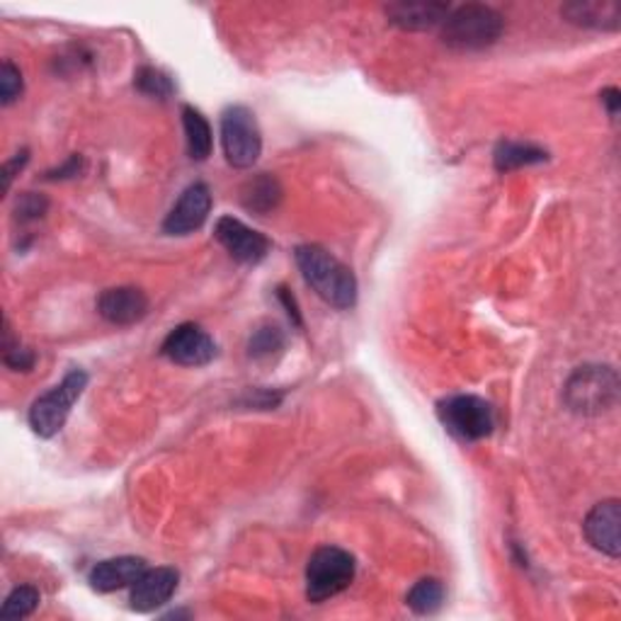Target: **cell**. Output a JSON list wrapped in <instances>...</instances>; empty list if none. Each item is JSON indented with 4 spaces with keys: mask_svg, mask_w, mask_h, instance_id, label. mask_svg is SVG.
<instances>
[{
    "mask_svg": "<svg viewBox=\"0 0 621 621\" xmlns=\"http://www.w3.org/2000/svg\"><path fill=\"white\" fill-rule=\"evenodd\" d=\"M214 238L226 248L228 256L244 265H258L270 252V240L262 234L252 231L250 226L234 217H221L214 226Z\"/></svg>",
    "mask_w": 621,
    "mask_h": 621,
    "instance_id": "9",
    "label": "cell"
},
{
    "mask_svg": "<svg viewBox=\"0 0 621 621\" xmlns=\"http://www.w3.org/2000/svg\"><path fill=\"white\" fill-rule=\"evenodd\" d=\"M505 30V20L498 10L480 3H466L449 10L442 22V42L454 52H484L493 46Z\"/></svg>",
    "mask_w": 621,
    "mask_h": 621,
    "instance_id": "2",
    "label": "cell"
},
{
    "mask_svg": "<svg viewBox=\"0 0 621 621\" xmlns=\"http://www.w3.org/2000/svg\"><path fill=\"white\" fill-rule=\"evenodd\" d=\"M134 85L138 93H144L148 97H158V100H168L175 93V83L170 75L154 66L138 69L134 75Z\"/></svg>",
    "mask_w": 621,
    "mask_h": 621,
    "instance_id": "21",
    "label": "cell"
},
{
    "mask_svg": "<svg viewBox=\"0 0 621 621\" xmlns=\"http://www.w3.org/2000/svg\"><path fill=\"white\" fill-rule=\"evenodd\" d=\"M447 3H437V0H415V3H391L386 6V18L399 30L405 32H425L442 28V22L449 15Z\"/></svg>",
    "mask_w": 621,
    "mask_h": 621,
    "instance_id": "14",
    "label": "cell"
},
{
    "mask_svg": "<svg viewBox=\"0 0 621 621\" xmlns=\"http://www.w3.org/2000/svg\"><path fill=\"white\" fill-rule=\"evenodd\" d=\"M405 602H408V607L415 614H423V617L435 614L439 607L445 604V586H442L437 578L417 580L411 588L408 598H405Z\"/></svg>",
    "mask_w": 621,
    "mask_h": 621,
    "instance_id": "20",
    "label": "cell"
},
{
    "mask_svg": "<svg viewBox=\"0 0 621 621\" xmlns=\"http://www.w3.org/2000/svg\"><path fill=\"white\" fill-rule=\"evenodd\" d=\"M561 15L578 28L617 32L621 28V6L617 0H576L561 8Z\"/></svg>",
    "mask_w": 621,
    "mask_h": 621,
    "instance_id": "16",
    "label": "cell"
},
{
    "mask_svg": "<svg viewBox=\"0 0 621 621\" xmlns=\"http://www.w3.org/2000/svg\"><path fill=\"white\" fill-rule=\"evenodd\" d=\"M566 405L578 415H602L619 401V376L607 364L578 366L563 391Z\"/></svg>",
    "mask_w": 621,
    "mask_h": 621,
    "instance_id": "3",
    "label": "cell"
},
{
    "mask_svg": "<svg viewBox=\"0 0 621 621\" xmlns=\"http://www.w3.org/2000/svg\"><path fill=\"white\" fill-rule=\"evenodd\" d=\"M85 170V158L81 154H73L63 166L46 173V180H69V177H79Z\"/></svg>",
    "mask_w": 621,
    "mask_h": 621,
    "instance_id": "27",
    "label": "cell"
},
{
    "mask_svg": "<svg viewBox=\"0 0 621 621\" xmlns=\"http://www.w3.org/2000/svg\"><path fill=\"white\" fill-rule=\"evenodd\" d=\"M177 580H180V576H177L175 568H146V573L132 586L130 607L142 614L158 610V607L166 604L175 594Z\"/></svg>",
    "mask_w": 621,
    "mask_h": 621,
    "instance_id": "12",
    "label": "cell"
},
{
    "mask_svg": "<svg viewBox=\"0 0 621 621\" xmlns=\"http://www.w3.org/2000/svg\"><path fill=\"white\" fill-rule=\"evenodd\" d=\"M437 415L447 433L459 442H466V445L490 437L493 429H496V411H493V405L486 399L472 394H459L439 401Z\"/></svg>",
    "mask_w": 621,
    "mask_h": 621,
    "instance_id": "6",
    "label": "cell"
},
{
    "mask_svg": "<svg viewBox=\"0 0 621 621\" xmlns=\"http://www.w3.org/2000/svg\"><path fill=\"white\" fill-rule=\"evenodd\" d=\"M30 161V151L24 148V151H20V154L15 156V158H10L6 166H3V187L6 189H10V183H12V177H15V173L18 170H22L24 168V163Z\"/></svg>",
    "mask_w": 621,
    "mask_h": 621,
    "instance_id": "28",
    "label": "cell"
},
{
    "mask_svg": "<svg viewBox=\"0 0 621 621\" xmlns=\"http://www.w3.org/2000/svg\"><path fill=\"white\" fill-rule=\"evenodd\" d=\"M49 209V201L46 197L42 195H34V193H24L20 199H18V219L22 224H28V221H37V219H42L44 214Z\"/></svg>",
    "mask_w": 621,
    "mask_h": 621,
    "instance_id": "26",
    "label": "cell"
},
{
    "mask_svg": "<svg viewBox=\"0 0 621 621\" xmlns=\"http://www.w3.org/2000/svg\"><path fill=\"white\" fill-rule=\"evenodd\" d=\"M354 573H358V563H354V556L350 551L340 547L315 549L307 566L309 602L321 604L345 592L352 586Z\"/></svg>",
    "mask_w": 621,
    "mask_h": 621,
    "instance_id": "4",
    "label": "cell"
},
{
    "mask_svg": "<svg viewBox=\"0 0 621 621\" xmlns=\"http://www.w3.org/2000/svg\"><path fill=\"white\" fill-rule=\"evenodd\" d=\"M280 401L282 396H275L270 391H252L246 396V405H252V408H275Z\"/></svg>",
    "mask_w": 621,
    "mask_h": 621,
    "instance_id": "29",
    "label": "cell"
},
{
    "mask_svg": "<svg viewBox=\"0 0 621 621\" xmlns=\"http://www.w3.org/2000/svg\"><path fill=\"white\" fill-rule=\"evenodd\" d=\"M3 362L12 372H30L37 362V354L32 350L22 348L20 342L12 340L8 321H6V340H3Z\"/></svg>",
    "mask_w": 621,
    "mask_h": 621,
    "instance_id": "24",
    "label": "cell"
},
{
    "mask_svg": "<svg viewBox=\"0 0 621 621\" xmlns=\"http://www.w3.org/2000/svg\"><path fill=\"white\" fill-rule=\"evenodd\" d=\"M294 258L307 284L319 294L328 307L350 311L358 303V280L352 270L331 256L323 246L307 244L294 250Z\"/></svg>",
    "mask_w": 621,
    "mask_h": 621,
    "instance_id": "1",
    "label": "cell"
},
{
    "mask_svg": "<svg viewBox=\"0 0 621 621\" xmlns=\"http://www.w3.org/2000/svg\"><path fill=\"white\" fill-rule=\"evenodd\" d=\"M37 607H40V590L32 586H20L12 590L6 602L3 610H0V617L3 619H24L30 617Z\"/></svg>",
    "mask_w": 621,
    "mask_h": 621,
    "instance_id": "22",
    "label": "cell"
},
{
    "mask_svg": "<svg viewBox=\"0 0 621 621\" xmlns=\"http://www.w3.org/2000/svg\"><path fill=\"white\" fill-rule=\"evenodd\" d=\"M600 97H602V103H604L607 112H610V117L617 120L619 107H621V93H619V87H604V91L600 93Z\"/></svg>",
    "mask_w": 621,
    "mask_h": 621,
    "instance_id": "31",
    "label": "cell"
},
{
    "mask_svg": "<svg viewBox=\"0 0 621 621\" xmlns=\"http://www.w3.org/2000/svg\"><path fill=\"white\" fill-rule=\"evenodd\" d=\"M148 297L136 287H112L97 299V313L112 325H134L146 319Z\"/></svg>",
    "mask_w": 621,
    "mask_h": 621,
    "instance_id": "13",
    "label": "cell"
},
{
    "mask_svg": "<svg viewBox=\"0 0 621 621\" xmlns=\"http://www.w3.org/2000/svg\"><path fill=\"white\" fill-rule=\"evenodd\" d=\"M588 541L610 559L621 556V503L617 498L602 500L588 513L582 522Z\"/></svg>",
    "mask_w": 621,
    "mask_h": 621,
    "instance_id": "11",
    "label": "cell"
},
{
    "mask_svg": "<svg viewBox=\"0 0 621 621\" xmlns=\"http://www.w3.org/2000/svg\"><path fill=\"white\" fill-rule=\"evenodd\" d=\"M146 573V561L138 556H117L93 566L87 582L95 592H117L132 588L134 582Z\"/></svg>",
    "mask_w": 621,
    "mask_h": 621,
    "instance_id": "15",
    "label": "cell"
},
{
    "mask_svg": "<svg viewBox=\"0 0 621 621\" xmlns=\"http://www.w3.org/2000/svg\"><path fill=\"white\" fill-rule=\"evenodd\" d=\"M87 386V372L71 370L63 382L56 384L52 391H46L40 399L32 403L30 408V427L34 435L44 439H52L59 435L63 425H66L71 408L83 396Z\"/></svg>",
    "mask_w": 621,
    "mask_h": 621,
    "instance_id": "5",
    "label": "cell"
},
{
    "mask_svg": "<svg viewBox=\"0 0 621 621\" xmlns=\"http://www.w3.org/2000/svg\"><path fill=\"white\" fill-rule=\"evenodd\" d=\"M282 195L284 193L280 180L270 173H260L256 177H250V180L240 187V205H244V209L265 217V214H270L280 207Z\"/></svg>",
    "mask_w": 621,
    "mask_h": 621,
    "instance_id": "17",
    "label": "cell"
},
{
    "mask_svg": "<svg viewBox=\"0 0 621 621\" xmlns=\"http://www.w3.org/2000/svg\"><path fill=\"white\" fill-rule=\"evenodd\" d=\"M284 348V335L277 325H262L260 331L252 333L248 342V354L252 360H268L275 352Z\"/></svg>",
    "mask_w": 621,
    "mask_h": 621,
    "instance_id": "23",
    "label": "cell"
},
{
    "mask_svg": "<svg viewBox=\"0 0 621 621\" xmlns=\"http://www.w3.org/2000/svg\"><path fill=\"white\" fill-rule=\"evenodd\" d=\"M221 148L228 166L252 168L262 154V134L256 114L244 105L226 107L221 114Z\"/></svg>",
    "mask_w": 621,
    "mask_h": 621,
    "instance_id": "7",
    "label": "cell"
},
{
    "mask_svg": "<svg viewBox=\"0 0 621 621\" xmlns=\"http://www.w3.org/2000/svg\"><path fill=\"white\" fill-rule=\"evenodd\" d=\"M211 211V193L205 183L189 185L180 199L175 201V207L168 211L166 221H163V234L168 236H189L201 228L209 219Z\"/></svg>",
    "mask_w": 621,
    "mask_h": 621,
    "instance_id": "10",
    "label": "cell"
},
{
    "mask_svg": "<svg viewBox=\"0 0 621 621\" xmlns=\"http://www.w3.org/2000/svg\"><path fill=\"white\" fill-rule=\"evenodd\" d=\"M163 358L180 366H205L217 358V342L195 323H183L173 328L161 345Z\"/></svg>",
    "mask_w": 621,
    "mask_h": 621,
    "instance_id": "8",
    "label": "cell"
},
{
    "mask_svg": "<svg viewBox=\"0 0 621 621\" xmlns=\"http://www.w3.org/2000/svg\"><path fill=\"white\" fill-rule=\"evenodd\" d=\"M277 297H280V301L284 303V309H287V313H289V319L301 328L303 321H301V313H299L297 301H294V297H291V291H287L284 287H280V289H277Z\"/></svg>",
    "mask_w": 621,
    "mask_h": 621,
    "instance_id": "30",
    "label": "cell"
},
{
    "mask_svg": "<svg viewBox=\"0 0 621 621\" xmlns=\"http://www.w3.org/2000/svg\"><path fill=\"white\" fill-rule=\"evenodd\" d=\"M549 158V154L544 148L535 144H519V142H500L496 154H493V163H496L498 173H510L527 166H537Z\"/></svg>",
    "mask_w": 621,
    "mask_h": 621,
    "instance_id": "19",
    "label": "cell"
},
{
    "mask_svg": "<svg viewBox=\"0 0 621 621\" xmlns=\"http://www.w3.org/2000/svg\"><path fill=\"white\" fill-rule=\"evenodd\" d=\"M22 93V73L10 59L3 61V69H0V103L6 107L15 103Z\"/></svg>",
    "mask_w": 621,
    "mask_h": 621,
    "instance_id": "25",
    "label": "cell"
},
{
    "mask_svg": "<svg viewBox=\"0 0 621 621\" xmlns=\"http://www.w3.org/2000/svg\"><path fill=\"white\" fill-rule=\"evenodd\" d=\"M183 126L187 138V154L193 161H207L214 148V134L205 114L193 105L183 107Z\"/></svg>",
    "mask_w": 621,
    "mask_h": 621,
    "instance_id": "18",
    "label": "cell"
}]
</instances>
